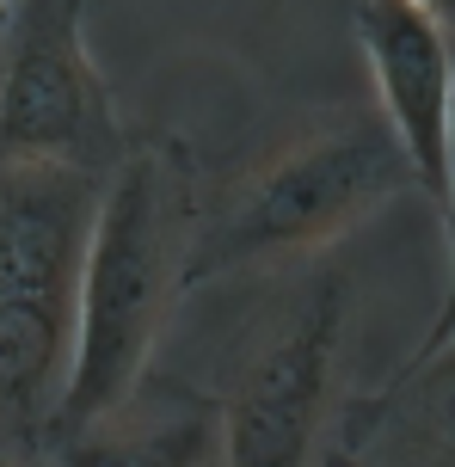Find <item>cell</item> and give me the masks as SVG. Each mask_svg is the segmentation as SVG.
<instances>
[{
  "label": "cell",
  "instance_id": "52a82bcc",
  "mask_svg": "<svg viewBox=\"0 0 455 467\" xmlns=\"http://www.w3.org/2000/svg\"><path fill=\"white\" fill-rule=\"evenodd\" d=\"M450 44H455V25H450ZM443 215H450V283H443L437 320H431V332H425V345L412 350V363H419V357H431L437 345H450V338H455V111H450V185H443Z\"/></svg>",
  "mask_w": 455,
  "mask_h": 467
},
{
  "label": "cell",
  "instance_id": "3957f363",
  "mask_svg": "<svg viewBox=\"0 0 455 467\" xmlns=\"http://www.w3.org/2000/svg\"><path fill=\"white\" fill-rule=\"evenodd\" d=\"M400 185H412V166L394 130L382 117H338L333 130L277 154L228 210H216L210 222L197 215L185 289L246 265L314 253L345 228H357L369 210H382Z\"/></svg>",
  "mask_w": 455,
  "mask_h": 467
},
{
  "label": "cell",
  "instance_id": "5b68a950",
  "mask_svg": "<svg viewBox=\"0 0 455 467\" xmlns=\"http://www.w3.org/2000/svg\"><path fill=\"white\" fill-rule=\"evenodd\" d=\"M338 338H345V289L338 277H320L259 338L228 381L222 400V462L234 467H289L308 462L314 437L326 431L338 381Z\"/></svg>",
  "mask_w": 455,
  "mask_h": 467
},
{
  "label": "cell",
  "instance_id": "6da1fadb",
  "mask_svg": "<svg viewBox=\"0 0 455 467\" xmlns=\"http://www.w3.org/2000/svg\"><path fill=\"white\" fill-rule=\"evenodd\" d=\"M197 234V179L179 141H136L98 179L80 296H74L68 375L44 437H80L123 412L148 357L185 296Z\"/></svg>",
  "mask_w": 455,
  "mask_h": 467
},
{
  "label": "cell",
  "instance_id": "9c48e42d",
  "mask_svg": "<svg viewBox=\"0 0 455 467\" xmlns=\"http://www.w3.org/2000/svg\"><path fill=\"white\" fill-rule=\"evenodd\" d=\"M6 19H13V0H0V31H6Z\"/></svg>",
  "mask_w": 455,
  "mask_h": 467
},
{
  "label": "cell",
  "instance_id": "8992f818",
  "mask_svg": "<svg viewBox=\"0 0 455 467\" xmlns=\"http://www.w3.org/2000/svg\"><path fill=\"white\" fill-rule=\"evenodd\" d=\"M357 44L382 99V123L394 130L412 166V185L443 203L450 185V111H455V44L450 25L419 0H357Z\"/></svg>",
  "mask_w": 455,
  "mask_h": 467
},
{
  "label": "cell",
  "instance_id": "277c9868",
  "mask_svg": "<svg viewBox=\"0 0 455 467\" xmlns=\"http://www.w3.org/2000/svg\"><path fill=\"white\" fill-rule=\"evenodd\" d=\"M93 0H13L0 31V161L105 166L123 154L118 111L87 56Z\"/></svg>",
  "mask_w": 455,
  "mask_h": 467
},
{
  "label": "cell",
  "instance_id": "ba28073f",
  "mask_svg": "<svg viewBox=\"0 0 455 467\" xmlns=\"http://www.w3.org/2000/svg\"><path fill=\"white\" fill-rule=\"evenodd\" d=\"M419 6H425V13H437L443 25H455V0H419Z\"/></svg>",
  "mask_w": 455,
  "mask_h": 467
},
{
  "label": "cell",
  "instance_id": "7a4b0ae2",
  "mask_svg": "<svg viewBox=\"0 0 455 467\" xmlns=\"http://www.w3.org/2000/svg\"><path fill=\"white\" fill-rule=\"evenodd\" d=\"M98 179L62 161H0V431H49Z\"/></svg>",
  "mask_w": 455,
  "mask_h": 467
}]
</instances>
